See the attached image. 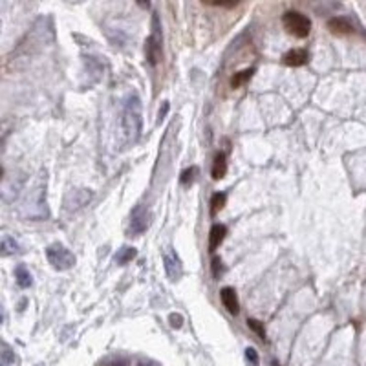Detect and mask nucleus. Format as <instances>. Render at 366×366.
Wrapping results in <instances>:
<instances>
[{
	"mask_svg": "<svg viewBox=\"0 0 366 366\" xmlns=\"http://www.w3.org/2000/svg\"><path fill=\"white\" fill-rule=\"evenodd\" d=\"M123 134L129 143H135L141 135L143 127V114H141V101L137 96H130L123 108Z\"/></svg>",
	"mask_w": 366,
	"mask_h": 366,
	"instance_id": "obj_1",
	"label": "nucleus"
},
{
	"mask_svg": "<svg viewBox=\"0 0 366 366\" xmlns=\"http://www.w3.org/2000/svg\"><path fill=\"white\" fill-rule=\"evenodd\" d=\"M282 24L291 35H295L299 39H306L311 32V20L300 11H288L282 17Z\"/></svg>",
	"mask_w": 366,
	"mask_h": 366,
	"instance_id": "obj_2",
	"label": "nucleus"
},
{
	"mask_svg": "<svg viewBox=\"0 0 366 366\" xmlns=\"http://www.w3.org/2000/svg\"><path fill=\"white\" fill-rule=\"evenodd\" d=\"M46 258L48 262L52 264L55 269L66 271L70 269L71 266L75 264V257L70 253V249H66L63 244H52L46 249Z\"/></svg>",
	"mask_w": 366,
	"mask_h": 366,
	"instance_id": "obj_3",
	"label": "nucleus"
},
{
	"mask_svg": "<svg viewBox=\"0 0 366 366\" xmlns=\"http://www.w3.org/2000/svg\"><path fill=\"white\" fill-rule=\"evenodd\" d=\"M145 53H147V61L152 66H156L161 59V28L158 15L152 17V33L147 39V46H145Z\"/></svg>",
	"mask_w": 366,
	"mask_h": 366,
	"instance_id": "obj_4",
	"label": "nucleus"
},
{
	"mask_svg": "<svg viewBox=\"0 0 366 366\" xmlns=\"http://www.w3.org/2000/svg\"><path fill=\"white\" fill-rule=\"evenodd\" d=\"M163 266H165L167 276L170 280H180L183 275V266H181V260L176 255V251H172L170 247L163 253Z\"/></svg>",
	"mask_w": 366,
	"mask_h": 366,
	"instance_id": "obj_5",
	"label": "nucleus"
},
{
	"mask_svg": "<svg viewBox=\"0 0 366 366\" xmlns=\"http://www.w3.org/2000/svg\"><path fill=\"white\" fill-rule=\"evenodd\" d=\"M148 211L145 209V205H137L130 214V234H141L147 231L148 227Z\"/></svg>",
	"mask_w": 366,
	"mask_h": 366,
	"instance_id": "obj_6",
	"label": "nucleus"
},
{
	"mask_svg": "<svg viewBox=\"0 0 366 366\" xmlns=\"http://www.w3.org/2000/svg\"><path fill=\"white\" fill-rule=\"evenodd\" d=\"M220 299L224 302L225 309L229 311L231 315H238L240 311V304H238V297H236V291L233 288H224L220 291Z\"/></svg>",
	"mask_w": 366,
	"mask_h": 366,
	"instance_id": "obj_7",
	"label": "nucleus"
},
{
	"mask_svg": "<svg viewBox=\"0 0 366 366\" xmlns=\"http://www.w3.org/2000/svg\"><path fill=\"white\" fill-rule=\"evenodd\" d=\"M308 52L306 50H289L286 55H284V65L286 66H293V68H299V66H304L308 63Z\"/></svg>",
	"mask_w": 366,
	"mask_h": 366,
	"instance_id": "obj_8",
	"label": "nucleus"
},
{
	"mask_svg": "<svg viewBox=\"0 0 366 366\" xmlns=\"http://www.w3.org/2000/svg\"><path fill=\"white\" fill-rule=\"evenodd\" d=\"M225 234H227V227L222 224H214L209 231V251H216V247H220V244L224 242Z\"/></svg>",
	"mask_w": 366,
	"mask_h": 366,
	"instance_id": "obj_9",
	"label": "nucleus"
},
{
	"mask_svg": "<svg viewBox=\"0 0 366 366\" xmlns=\"http://www.w3.org/2000/svg\"><path fill=\"white\" fill-rule=\"evenodd\" d=\"M328 30H332L333 33H339V35H348V33H353L352 22L344 17H333V19L328 20Z\"/></svg>",
	"mask_w": 366,
	"mask_h": 366,
	"instance_id": "obj_10",
	"label": "nucleus"
},
{
	"mask_svg": "<svg viewBox=\"0 0 366 366\" xmlns=\"http://www.w3.org/2000/svg\"><path fill=\"white\" fill-rule=\"evenodd\" d=\"M225 174H227V160H225V154L224 152H218L214 156V161H212V170H211V176L214 181L222 180Z\"/></svg>",
	"mask_w": 366,
	"mask_h": 366,
	"instance_id": "obj_11",
	"label": "nucleus"
},
{
	"mask_svg": "<svg viewBox=\"0 0 366 366\" xmlns=\"http://www.w3.org/2000/svg\"><path fill=\"white\" fill-rule=\"evenodd\" d=\"M135 255H137V251H135L134 247H129V245H125V247H121V249L116 253L114 260H116L117 266H125V264L132 262V260L135 258Z\"/></svg>",
	"mask_w": 366,
	"mask_h": 366,
	"instance_id": "obj_12",
	"label": "nucleus"
},
{
	"mask_svg": "<svg viewBox=\"0 0 366 366\" xmlns=\"http://www.w3.org/2000/svg\"><path fill=\"white\" fill-rule=\"evenodd\" d=\"M15 278H17V284H19L20 288H24V289L30 288V286H32V282H33L32 273H30L26 266H22V264H20V266H17V269H15Z\"/></svg>",
	"mask_w": 366,
	"mask_h": 366,
	"instance_id": "obj_13",
	"label": "nucleus"
},
{
	"mask_svg": "<svg viewBox=\"0 0 366 366\" xmlns=\"http://www.w3.org/2000/svg\"><path fill=\"white\" fill-rule=\"evenodd\" d=\"M17 251H19V244L9 234H4L2 242H0V253H2V257H9V255H13Z\"/></svg>",
	"mask_w": 366,
	"mask_h": 366,
	"instance_id": "obj_14",
	"label": "nucleus"
},
{
	"mask_svg": "<svg viewBox=\"0 0 366 366\" xmlns=\"http://www.w3.org/2000/svg\"><path fill=\"white\" fill-rule=\"evenodd\" d=\"M253 73H255V68H247V70H242V71H238V73H234L231 77V88H240V86H244V84L253 77Z\"/></svg>",
	"mask_w": 366,
	"mask_h": 366,
	"instance_id": "obj_15",
	"label": "nucleus"
},
{
	"mask_svg": "<svg viewBox=\"0 0 366 366\" xmlns=\"http://www.w3.org/2000/svg\"><path fill=\"white\" fill-rule=\"evenodd\" d=\"M225 200H227V196H225L224 193L212 194V198H211V216H216V214H218V211H222V209H224Z\"/></svg>",
	"mask_w": 366,
	"mask_h": 366,
	"instance_id": "obj_16",
	"label": "nucleus"
},
{
	"mask_svg": "<svg viewBox=\"0 0 366 366\" xmlns=\"http://www.w3.org/2000/svg\"><path fill=\"white\" fill-rule=\"evenodd\" d=\"M247 326H249V330H253L255 333L260 337L262 340H266V330H264V324L260 321H257V319H247Z\"/></svg>",
	"mask_w": 366,
	"mask_h": 366,
	"instance_id": "obj_17",
	"label": "nucleus"
},
{
	"mask_svg": "<svg viewBox=\"0 0 366 366\" xmlns=\"http://www.w3.org/2000/svg\"><path fill=\"white\" fill-rule=\"evenodd\" d=\"M196 172H198V168H196V167L187 168L185 172L181 174V183H183V185H189V183L194 180V174H196Z\"/></svg>",
	"mask_w": 366,
	"mask_h": 366,
	"instance_id": "obj_18",
	"label": "nucleus"
},
{
	"mask_svg": "<svg viewBox=\"0 0 366 366\" xmlns=\"http://www.w3.org/2000/svg\"><path fill=\"white\" fill-rule=\"evenodd\" d=\"M11 361H13V353H11L9 346H7V344H2V366H7Z\"/></svg>",
	"mask_w": 366,
	"mask_h": 366,
	"instance_id": "obj_19",
	"label": "nucleus"
},
{
	"mask_svg": "<svg viewBox=\"0 0 366 366\" xmlns=\"http://www.w3.org/2000/svg\"><path fill=\"white\" fill-rule=\"evenodd\" d=\"M245 359L249 361L251 366H258V353L255 348H247L245 350Z\"/></svg>",
	"mask_w": 366,
	"mask_h": 366,
	"instance_id": "obj_20",
	"label": "nucleus"
},
{
	"mask_svg": "<svg viewBox=\"0 0 366 366\" xmlns=\"http://www.w3.org/2000/svg\"><path fill=\"white\" fill-rule=\"evenodd\" d=\"M224 273V266H222V260H220L218 257L212 258V275L216 276V278H220V275Z\"/></svg>",
	"mask_w": 366,
	"mask_h": 366,
	"instance_id": "obj_21",
	"label": "nucleus"
},
{
	"mask_svg": "<svg viewBox=\"0 0 366 366\" xmlns=\"http://www.w3.org/2000/svg\"><path fill=\"white\" fill-rule=\"evenodd\" d=\"M168 321H170V326L172 328H181V324H183V317L178 313H172L170 317H168Z\"/></svg>",
	"mask_w": 366,
	"mask_h": 366,
	"instance_id": "obj_22",
	"label": "nucleus"
},
{
	"mask_svg": "<svg viewBox=\"0 0 366 366\" xmlns=\"http://www.w3.org/2000/svg\"><path fill=\"white\" fill-rule=\"evenodd\" d=\"M167 112H168V103H163V108H160V121H163L165 119V116H167Z\"/></svg>",
	"mask_w": 366,
	"mask_h": 366,
	"instance_id": "obj_23",
	"label": "nucleus"
}]
</instances>
